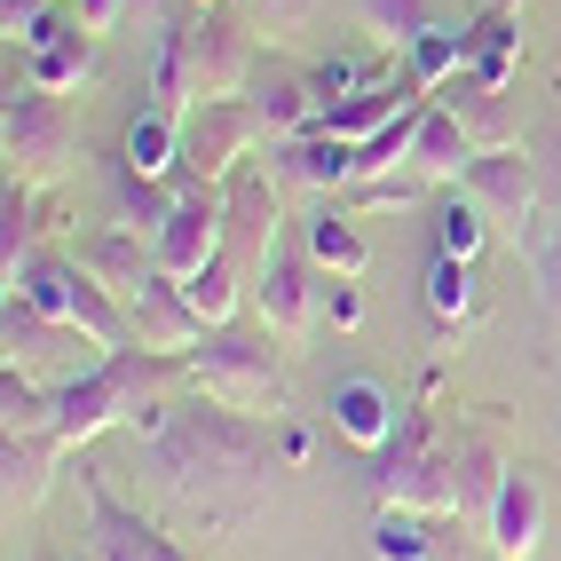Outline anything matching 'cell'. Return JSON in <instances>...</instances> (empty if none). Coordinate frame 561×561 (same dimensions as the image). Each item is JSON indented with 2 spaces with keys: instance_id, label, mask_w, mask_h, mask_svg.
Listing matches in <instances>:
<instances>
[{
  "instance_id": "cell-1",
  "label": "cell",
  "mask_w": 561,
  "mask_h": 561,
  "mask_svg": "<svg viewBox=\"0 0 561 561\" xmlns=\"http://www.w3.org/2000/svg\"><path fill=\"white\" fill-rule=\"evenodd\" d=\"M151 467L174 482L182 499H198V506H221L230 482L245 499H261L270 474H277L261 420H253V411H230V403H214V411L182 403V411H167V427L151 435Z\"/></svg>"
},
{
  "instance_id": "cell-2",
  "label": "cell",
  "mask_w": 561,
  "mask_h": 561,
  "mask_svg": "<svg viewBox=\"0 0 561 561\" xmlns=\"http://www.w3.org/2000/svg\"><path fill=\"white\" fill-rule=\"evenodd\" d=\"M182 371V356H159V348H111L103 364H88L80 380L56 388V443L64 451H80V443H95L103 427H127L142 403H151L167 380Z\"/></svg>"
},
{
  "instance_id": "cell-3",
  "label": "cell",
  "mask_w": 561,
  "mask_h": 561,
  "mask_svg": "<svg viewBox=\"0 0 561 561\" xmlns=\"http://www.w3.org/2000/svg\"><path fill=\"white\" fill-rule=\"evenodd\" d=\"M182 371L230 411H253V420H277L285 403V356H277V332L270 324H214L206 341L182 356Z\"/></svg>"
},
{
  "instance_id": "cell-4",
  "label": "cell",
  "mask_w": 561,
  "mask_h": 561,
  "mask_svg": "<svg viewBox=\"0 0 561 561\" xmlns=\"http://www.w3.org/2000/svg\"><path fill=\"white\" fill-rule=\"evenodd\" d=\"M9 293H16V301H32L41 317H56V324L95 332L103 348H135V317H127V301L88 270L80 253H32L24 270L9 277Z\"/></svg>"
},
{
  "instance_id": "cell-5",
  "label": "cell",
  "mask_w": 561,
  "mask_h": 561,
  "mask_svg": "<svg viewBox=\"0 0 561 561\" xmlns=\"http://www.w3.org/2000/svg\"><path fill=\"white\" fill-rule=\"evenodd\" d=\"M371 491L380 506H420V514H459V451L435 443V420L427 411H403L396 435L371 451Z\"/></svg>"
},
{
  "instance_id": "cell-6",
  "label": "cell",
  "mask_w": 561,
  "mask_h": 561,
  "mask_svg": "<svg viewBox=\"0 0 561 561\" xmlns=\"http://www.w3.org/2000/svg\"><path fill=\"white\" fill-rule=\"evenodd\" d=\"M0 142H9V182H32V191H48V182L80 159V127H71V103L48 95V88H9V119H0Z\"/></svg>"
},
{
  "instance_id": "cell-7",
  "label": "cell",
  "mask_w": 561,
  "mask_h": 561,
  "mask_svg": "<svg viewBox=\"0 0 561 561\" xmlns=\"http://www.w3.org/2000/svg\"><path fill=\"white\" fill-rule=\"evenodd\" d=\"M459 198L482 206V221H491L499 238H514L522 253H530V238L546 230V191H538V159L530 142H506V151H474Z\"/></svg>"
},
{
  "instance_id": "cell-8",
  "label": "cell",
  "mask_w": 561,
  "mask_h": 561,
  "mask_svg": "<svg viewBox=\"0 0 561 561\" xmlns=\"http://www.w3.org/2000/svg\"><path fill=\"white\" fill-rule=\"evenodd\" d=\"M277 221H285V182L270 167H238L221 182V261H230L245 285H261V270H270Z\"/></svg>"
},
{
  "instance_id": "cell-9",
  "label": "cell",
  "mask_w": 561,
  "mask_h": 561,
  "mask_svg": "<svg viewBox=\"0 0 561 561\" xmlns=\"http://www.w3.org/2000/svg\"><path fill=\"white\" fill-rule=\"evenodd\" d=\"M0 348H9V371H32V380H41L48 364L64 371V380H80L88 364H103V356H111V348L95 341V332L41 317L32 301H16V293H9V309H0ZM64 380H56V388H64Z\"/></svg>"
},
{
  "instance_id": "cell-10",
  "label": "cell",
  "mask_w": 561,
  "mask_h": 561,
  "mask_svg": "<svg viewBox=\"0 0 561 561\" xmlns=\"http://www.w3.org/2000/svg\"><path fill=\"white\" fill-rule=\"evenodd\" d=\"M80 499H88V553L95 561H191L159 522H142L119 491H111L95 459H80Z\"/></svg>"
},
{
  "instance_id": "cell-11",
  "label": "cell",
  "mask_w": 561,
  "mask_h": 561,
  "mask_svg": "<svg viewBox=\"0 0 561 561\" xmlns=\"http://www.w3.org/2000/svg\"><path fill=\"white\" fill-rule=\"evenodd\" d=\"M261 142L245 95H221V103H198L191 119H182V174L191 182H230L245 167V151Z\"/></svg>"
},
{
  "instance_id": "cell-12",
  "label": "cell",
  "mask_w": 561,
  "mask_h": 561,
  "mask_svg": "<svg viewBox=\"0 0 561 561\" xmlns=\"http://www.w3.org/2000/svg\"><path fill=\"white\" fill-rule=\"evenodd\" d=\"M182 71H191V111L198 103H221V95H245L253 80V48H245V32L230 16H191L182 24Z\"/></svg>"
},
{
  "instance_id": "cell-13",
  "label": "cell",
  "mask_w": 561,
  "mask_h": 561,
  "mask_svg": "<svg viewBox=\"0 0 561 561\" xmlns=\"http://www.w3.org/2000/svg\"><path fill=\"white\" fill-rule=\"evenodd\" d=\"M151 253H159V270L182 277V285L206 270V261L221 253V182H182L167 230L151 238Z\"/></svg>"
},
{
  "instance_id": "cell-14",
  "label": "cell",
  "mask_w": 561,
  "mask_h": 561,
  "mask_svg": "<svg viewBox=\"0 0 561 561\" xmlns=\"http://www.w3.org/2000/svg\"><path fill=\"white\" fill-rule=\"evenodd\" d=\"M245 111H253L261 142H285V135H317L324 127L317 80H309V71H277V64H261L253 80H245Z\"/></svg>"
},
{
  "instance_id": "cell-15",
  "label": "cell",
  "mask_w": 561,
  "mask_h": 561,
  "mask_svg": "<svg viewBox=\"0 0 561 561\" xmlns=\"http://www.w3.org/2000/svg\"><path fill=\"white\" fill-rule=\"evenodd\" d=\"M127 317H135V341H142V348H159V356H191L206 332H214V324L191 309L182 277H167V270L142 285V293H127Z\"/></svg>"
},
{
  "instance_id": "cell-16",
  "label": "cell",
  "mask_w": 561,
  "mask_h": 561,
  "mask_svg": "<svg viewBox=\"0 0 561 561\" xmlns=\"http://www.w3.org/2000/svg\"><path fill=\"white\" fill-rule=\"evenodd\" d=\"M253 309H261V324H270L277 341H301V332L317 324V261L277 245L270 270H261V285H253Z\"/></svg>"
},
{
  "instance_id": "cell-17",
  "label": "cell",
  "mask_w": 561,
  "mask_h": 561,
  "mask_svg": "<svg viewBox=\"0 0 561 561\" xmlns=\"http://www.w3.org/2000/svg\"><path fill=\"white\" fill-rule=\"evenodd\" d=\"M482 546H491L499 561H530V553L546 546V491H538L530 467H514V474L499 482L491 514H482Z\"/></svg>"
},
{
  "instance_id": "cell-18",
  "label": "cell",
  "mask_w": 561,
  "mask_h": 561,
  "mask_svg": "<svg viewBox=\"0 0 561 561\" xmlns=\"http://www.w3.org/2000/svg\"><path fill=\"white\" fill-rule=\"evenodd\" d=\"M270 174L285 182V191H348L356 182V142L348 135H285L270 142Z\"/></svg>"
},
{
  "instance_id": "cell-19",
  "label": "cell",
  "mask_w": 561,
  "mask_h": 561,
  "mask_svg": "<svg viewBox=\"0 0 561 561\" xmlns=\"http://www.w3.org/2000/svg\"><path fill=\"white\" fill-rule=\"evenodd\" d=\"M56 459H64L56 435H9V451H0V506H9V522L41 514V499L56 491Z\"/></svg>"
},
{
  "instance_id": "cell-20",
  "label": "cell",
  "mask_w": 561,
  "mask_h": 561,
  "mask_svg": "<svg viewBox=\"0 0 561 561\" xmlns=\"http://www.w3.org/2000/svg\"><path fill=\"white\" fill-rule=\"evenodd\" d=\"M435 103H443V111H451V119L474 135V151H506V142H522L506 88H482V80H467V71H459L451 88H435Z\"/></svg>"
},
{
  "instance_id": "cell-21",
  "label": "cell",
  "mask_w": 561,
  "mask_h": 561,
  "mask_svg": "<svg viewBox=\"0 0 561 561\" xmlns=\"http://www.w3.org/2000/svg\"><path fill=\"white\" fill-rule=\"evenodd\" d=\"M95 41H103V32H88V24H48V41H32L24 80L48 88V95H71L95 71Z\"/></svg>"
},
{
  "instance_id": "cell-22",
  "label": "cell",
  "mask_w": 561,
  "mask_h": 561,
  "mask_svg": "<svg viewBox=\"0 0 561 561\" xmlns=\"http://www.w3.org/2000/svg\"><path fill=\"white\" fill-rule=\"evenodd\" d=\"M467 167H474V135H467V127H459L443 103H427L420 135H411V174H427L435 191H443V182L459 191V182H467Z\"/></svg>"
},
{
  "instance_id": "cell-23",
  "label": "cell",
  "mask_w": 561,
  "mask_h": 561,
  "mask_svg": "<svg viewBox=\"0 0 561 561\" xmlns=\"http://www.w3.org/2000/svg\"><path fill=\"white\" fill-rule=\"evenodd\" d=\"M80 261H88V270H95V277H103L111 293H119V301H127V293H142V285L159 277V253H151V238H135L127 221H111V230H95V238L80 245Z\"/></svg>"
},
{
  "instance_id": "cell-24",
  "label": "cell",
  "mask_w": 561,
  "mask_h": 561,
  "mask_svg": "<svg viewBox=\"0 0 561 561\" xmlns=\"http://www.w3.org/2000/svg\"><path fill=\"white\" fill-rule=\"evenodd\" d=\"M324 411H332V427H341L356 451H380V443L396 435V420H403V411L388 403V388H380V380H364V371L332 388V403H324Z\"/></svg>"
},
{
  "instance_id": "cell-25",
  "label": "cell",
  "mask_w": 561,
  "mask_h": 561,
  "mask_svg": "<svg viewBox=\"0 0 561 561\" xmlns=\"http://www.w3.org/2000/svg\"><path fill=\"white\" fill-rule=\"evenodd\" d=\"M514 56H522V24H514V0H499V9H482L467 24V80L506 88L514 80Z\"/></svg>"
},
{
  "instance_id": "cell-26",
  "label": "cell",
  "mask_w": 561,
  "mask_h": 561,
  "mask_svg": "<svg viewBox=\"0 0 561 561\" xmlns=\"http://www.w3.org/2000/svg\"><path fill=\"white\" fill-rule=\"evenodd\" d=\"M411 103H420V88H396V80H364L356 95H341V103H332L324 111V135H348V142H364V135H380L388 119H403V111Z\"/></svg>"
},
{
  "instance_id": "cell-27",
  "label": "cell",
  "mask_w": 561,
  "mask_h": 561,
  "mask_svg": "<svg viewBox=\"0 0 561 561\" xmlns=\"http://www.w3.org/2000/svg\"><path fill=\"white\" fill-rule=\"evenodd\" d=\"M301 238H309V261H317V270H332L341 285H356V277L371 270V245H364V230H356V221H348L341 206H332V198L309 214V230H301Z\"/></svg>"
},
{
  "instance_id": "cell-28",
  "label": "cell",
  "mask_w": 561,
  "mask_h": 561,
  "mask_svg": "<svg viewBox=\"0 0 561 561\" xmlns=\"http://www.w3.org/2000/svg\"><path fill=\"white\" fill-rule=\"evenodd\" d=\"M514 474V459L499 451L491 435H467L459 443V522H474L482 530V514H491V499H499V482Z\"/></svg>"
},
{
  "instance_id": "cell-29",
  "label": "cell",
  "mask_w": 561,
  "mask_h": 561,
  "mask_svg": "<svg viewBox=\"0 0 561 561\" xmlns=\"http://www.w3.org/2000/svg\"><path fill=\"white\" fill-rule=\"evenodd\" d=\"M403 64H411V88H420V95L451 88L459 71H467V24H427L420 41L403 48Z\"/></svg>"
},
{
  "instance_id": "cell-30",
  "label": "cell",
  "mask_w": 561,
  "mask_h": 561,
  "mask_svg": "<svg viewBox=\"0 0 561 561\" xmlns=\"http://www.w3.org/2000/svg\"><path fill=\"white\" fill-rule=\"evenodd\" d=\"M111 206H119V221H127L135 238H159L167 214H174V191H159V174H135L119 159V174H111Z\"/></svg>"
},
{
  "instance_id": "cell-31",
  "label": "cell",
  "mask_w": 561,
  "mask_h": 561,
  "mask_svg": "<svg viewBox=\"0 0 561 561\" xmlns=\"http://www.w3.org/2000/svg\"><path fill=\"white\" fill-rule=\"evenodd\" d=\"M0 427L9 435H56V388L32 371H0Z\"/></svg>"
},
{
  "instance_id": "cell-32",
  "label": "cell",
  "mask_w": 561,
  "mask_h": 561,
  "mask_svg": "<svg viewBox=\"0 0 561 561\" xmlns=\"http://www.w3.org/2000/svg\"><path fill=\"white\" fill-rule=\"evenodd\" d=\"M420 506H380V522H371V561H435V538H427Z\"/></svg>"
},
{
  "instance_id": "cell-33",
  "label": "cell",
  "mask_w": 561,
  "mask_h": 561,
  "mask_svg": "<svg viewBox=\"0 0 561 561\" xmlns=\"http://www.w3.org/2000/svg\"><path fill=\"white\" fill-rule=\"evenodd\" d=\"M474 301H482V293H474V261H443L435 253V270H427V317L451 332V324L474 317Z\"/></svg>"
},
{
  "instance_id": "cell-34",
  "label": "cell",
  "mask_w": 561,
  "mask_h": 561,
  "mask_svg": "<svg viewBox=\"0 0 561 561\" xmlns=\"http://www.w3.org/2000/svg\"><path fill=\"white\" fill-rule=\"evenodd\" d=\"M127 167H135V174L182 167V119H167V111H142V119L127 127Z\"/></svg>"
},
{
  "instance_id": "cell-35",
  "label": "cell",
  "mask_w": 561,
  "mask_h": 561,
  "mask_svg": "<svg viewBox=\"0 0 561 561\" xmlns=\"http://www.w3.org/2000/svg\"><path fill=\"white\" fill-rule=\"evenodd\" d=\"M32 198H41L32 182H9V198H0V277H16L24 261L41 253L32 245V230H41V221H32Z\"/></svg>"
},
{
  "instance_id": "cell-36",
  "label": "cell",
  "mask_w": 561,
  "mask_h": 561,
  "mask_svg": "<svg viewBox=\"0 0 561 561\" xmlns=\"http://www.w3.org/2000/svg\"><path fill=\"white\" fill-rule=\"evenodd\" d=\"M182 293H191V309H198L206 324H230V317H238V301H245V293H253V285H245V277L230 270V261H221V253H214V261H206V270H198L191 285H182Z\"/></svg>"
},
{
  "instance_id": "cell-37",
  "label": "cell",
  "mask_w": 561,
  "mask_h": 561,
  "mask_svg": "<svg viewBox=\"0 0 561 561\" xmlns=\"http://www.w3.org/2000/svg\"><path fill=\"white\" fill-rule=\"evenodd\" d=\"M356 16H364V32H371L380 48H411V41L435 24L427 0H356Z\"/></svg>"
},
{
  "instance_id": "cell-38",
  "label": "cell",
  "mask_w": 561,
  "mask_h": 561,
  "mask_svg": "<svg viewBox=\"0 0 561 561\" xmlns=\"http://www.w3.org/2000/svg\"><path fill=\"white\" fill-rule=\"evenodd\" d=\"M482 238H499V230L482 221V206H474V198H451V206L435 214V253H443V261H474V253H482Z\"/></svg>"
},
{
  "instance_id": "cell-39",
  "label": "cell",
  "mask_w": 561,
  "mask_h": 561,
  "mask_svg": "<svg viewBox=\"0 0 561 561\" xmlns=\"http://www.w3.org/2000/svg\"><path fill=\"white\" fill-rule=\"evenodd\" d=\"M435 191L427 174H411V167H396V174H371V182H348V198H356V214H388V206H420Z\"/></svg>"
},
{
  "instance_id": "cell-40",
  "label": "cell",
  "mask_w": 561,
  "mask_h": 561,
  "mask_svg": "<svg viewBox=\"0 0 561 561\" xmlns=\"http://www.w3.org/2000/svg\"><path fill=\"white\" fill-rule=\"evenodd\" d=\"M530 159H538V191H546V221H561V119H538L530 135Z\"/></svg>"
},
{
  "instance_id": "cell-41",
  "label": "cell",
  "mask_w": 561,
  "mask_h": 561,
  "mask_svg": "<svg viewBox=\"0 0 561 561\" xmlns=\"http://www.w3.org/2000/svg\"><path fill=\"white\" fill-rule=\"evenodd\" d=\"M530 277H538V301H546V317L561 324V221L530 238Z\"/></svg>"
},
{
  "instance_id": "cell-42",
  "label": "cell",
  "mask_w": 561,
  "mask_h": 561,
  "mask_svg": "<svg viewBox=\"0 0 561 561\" xmlns=\"http://www.w3.org/2000/svg\"><path fill=\"white\" fill-rule=\"evenodd\" d=\"M48 24H56V0H0V32L9 41H48Z\"/></svg>"
},
{
  "instance_id": "cell-43",
  "label": "cell",
  "mask_w": 561,
  "mask_h": 561,
  "mask_svg": "<svg viewBox=\"0 0 561 561\" xmlns=\"http://www.w3.org/2000/svg\"><path fill=\"white\" fill-rule=\"evenodd\" d=\"M317 9L324 0H253V16L270 24V41H293L301 24H317Z\"/></svg>"
},
{
  "instance_id": "cell-44",
  "label": "cell",
  "mask_w": 561,
  "mask_h": 561,
  "mask_svg": "<svg viewBox=\"0 0 561 561\" xmlns=\"http://www.w3.org/2000/svg\"><path fill=\"white\" fill-rule=\"evenodd\" d=\"M332 324H341V332H356V324H364V293H356V285L332 293Z\"/></svg>"
},
{
  "instance_id": "cell-45",
  "label": "cell",
  "mask_w": 561,
  "mask_h": 561,
  "mask_svg": "<svg viewBox=\"0 0 561 561\" xmlns=\"http://www.w3.org/2000/svg\"><path fill=\"white\" fill-rule=\"evenodd\" d=\"M119 9H127V0H80V24H88V32H111V24H119Z\"/></svg>"
},
{
  "instance_id": "cell-46",
  "label": "cell",
  "mask_w": 561,
  "mask_h": 561,
  "mask_svg": "<svg viewBox=\"0 0 561 561\" xmlns=\"http://www.w3.org/2000/svg\"><path fill=\"white\" fill-rule=\"evenodd\" d=\"M71 561H95V553H71Z\"/></svg>"
}]
</instances>
